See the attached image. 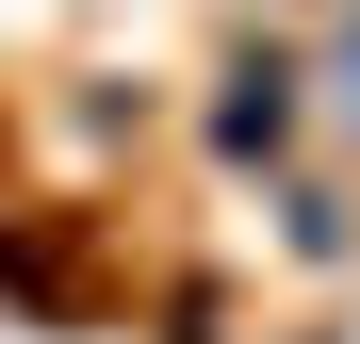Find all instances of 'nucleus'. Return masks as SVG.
Returning a JSON list of instances; mask_svg holds the SVG:
<instances>
[{
    "instance_id": "f257e3e1",
    "label": "nucleus",
    "mask_w": 360,
    "mask_h": 344,
    "mask_svg": "<svg viewBox=\"0 0 360 344\" xmlns=\"http://www.w3.org/2000/svg\"><path fill=\"white\" fill-rule=\"evenodd\" d=\"M278 132H295V49H246V66H229V98H213V148L262 164Z\"/></svg>"
},
{
    "instance_id": "f03ea898",
    "label": "nucleus",
    "mask_w": 360,
    "mask_h": 344,
    "mask_svg": "<svg viewBox=\"0 0 360 344\" xmlns=\"http://www.w3.org/2000/svg\"><path fill=\"white\" fill-rule=\"evenodd\" d=\"M328 98H344V132H360V0H344V82H328Z\"/></svg>"
}]
</instances>
